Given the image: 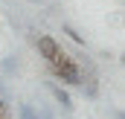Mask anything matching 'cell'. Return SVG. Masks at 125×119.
<instances>
[{"label":"cell","mask_w":125,"mask_h":119,"mask_svg":"<svg viewBox=\"0 0 125 119\" xmlns=\"http://www.w3.org/2000/svg\"><path fill=\"white\" fill-rule=\"evenodd\" d=\"M50 73H52V79H55V81H64V84H70V87H82V81H84L82 67L70 58V55H64L61 61L50 64Z\"/></svg>","instance_id":"cell-1"},{"label":"cell","mask_w":125,"mask_h":119,"mask_svg":"<svg viewBox=\"0 0 125 119\" xmlns=\"http://www.w3.org/2000/svg\"><path fill=\"white\" fill-rule=\"evenodd\" d=\"M35 50H38V55L47 61V64H55V61L64 58L61 44H58L52 35H35Z\"/></svg>","instance_id":"cell-2"},{"label":"cell","mask_w":125,"mask_h":119,"mask_svg":"<svg viewBox=\"0 0 125 119\" xmlns=\"http://www.w3.org/2000/svg\"><path fill=\"white\" fill-rule=\"evenodd\" d=\"M50 90H52V96H55V102L61 105L64 110H73V99H70V93L61 87V84H50Z\"/></svg>","instance_id":"cell-3"},{"label":"cell","mask_w":125,"mask_h":119,"mask_svg":"<svg viewBox=\"0 0 125 119\" xmlns=\"http://www.w3.org/2000/svg\"><path fill=\"white\" fill-rule=\"evenodd\" d=\"M0 67H3V73H6V76H15V73L21 70V64H18V58H15V55H6Z\"/></svg>","instance_id":"cell-4"},{"label":"cell","mask_w":125,"mask_h":119,"mask_svg":"<svg viewBox=\"0 0 125 119\" xmlns=\"http://www.w3.org/2000/svg\"><path fill=\"white\" fill-rule=\"evenodd\" d=\"M61 29H64V35H70V41H73V44H79V47H84V35H82V32L76 29V26H70V23H64Z\"/></svg>","instance_id":"cell-5"},{"label":"cell","mask_w":125,"mask_h":119,"mask_svg":"<svg viewBox=\"0 0 125 119\" xmlns=\"http://www.w3.org/2000/svg\"><path fill=\"white\" fill-rule=\"evenodd\" d=\"M18 116H21V119H38L32 105H21V108H18Z\"/></svg>","instance_id":"cell-6"},{"label":"cell","mask_w":125,"mask_h":119,"mask_svg":"<svg viewBox=\"0 0 125 119\" xmlns=\"http://www.w3.org/2000/svg\"><path fill=\"white\" fill-rule=\"evenodd\" d=\"M35 116H38V119H52V110H50V108H41V105H38Z\"/></svg>","instance_id":"cell-7"},{"label":"cell","mask_w":125,"mask_h":119,"mask_svg":"<svg viewBox=\"0 0 125 119\" xmlns=\"http://www.w3.org/2000/svg\"><path fill=\"white\" fill-rule=\"evenodd\" d=\"M119 64H122V67H125V52H122V55H119Z\"/></svg>","instance_id":"cell-8"},{"label":"cell","mask_w":125,"mask_h":119,"mask_svg":"<svg viewBox=\"0 0 125 119\" xmlns=\"http://www.w3.org/2000/svg\"><path fill=\"white\" fill-rule=\"evenodd\" d=\"M116 119H125V113H116Z\"/></svg>","instance_id":"cell-9"},{"label":"cell","mask_w":125,"mask_h":119,"mask_svg":"<svg viewBox=\"0 0 125 119\" xmlns=\"http://www.w3.org/2000/svg\"><path fill=\"white\" fill-rule=\"evenodd\" d=\"M0 119H9V116H3V113H0Z\"/></svg>","instance_id":"cell-10"},{"label":"cell","mask_w":125,"mask_h":119,"mask_svg":"<svg viewBox=\"0 0 125 119\" xmlns=\"http://www.w3.org/2000/svg\"><path fill=\"white\" fill-rule=\"evenodd\" d=\"M29 3H35V0H29Z\"/></svg>","instance_id":"cell-11"}]
</instances>
